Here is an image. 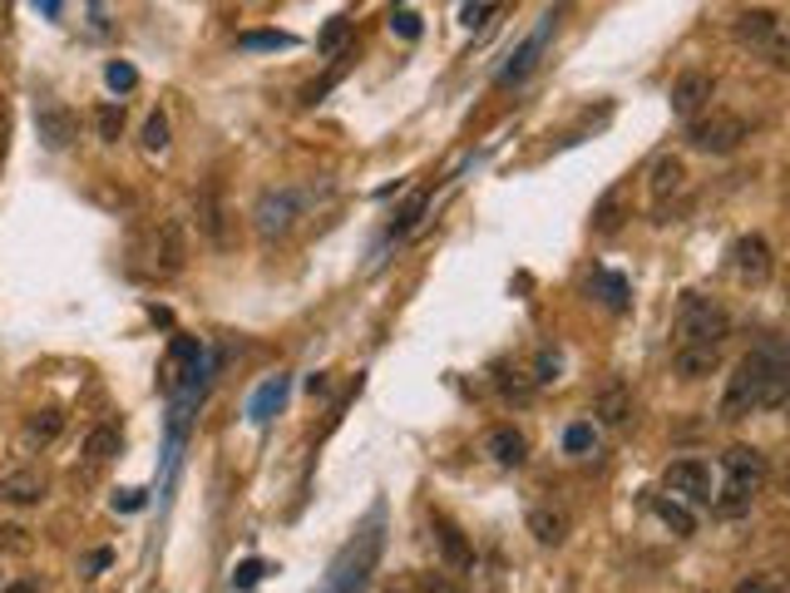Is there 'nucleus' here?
I'll return each mask as SVG.
<instances>
[{"mask_svg": "<svg viewBox=\"0 0 790 593\" xmlns=\"http://www.w3.org/2000/svg\"><path fill=\"white\" fill-rule=\"evenodd\" d=\"M603 292H608V307L613 312H622V307H628V287H622V277H608V272H603Z\"/></svg>", "mask_w": 790, "mask_h": 593, "instance_id": "473e14b6", "label": "nucleus"}, {"mask_svg": "<svg viewBox=\"0 0 790 593\" xmlns=\"http://www.w3.org/2000/svg\"><path fill=\"white\" fill-rule=\"evenodd\" d=\"M391 30H400V35H406V40H416V35H420V21H416V15H410V11H400V15H395V21H391Z\"/></svg>", "mask_w": 790, "mask_h": 593, "instance_id": "4c0bfd02", "label": "nucleus"}, {"mask_svg": "<svg viewBox=\"0 0 790 593\" xmlns=\"http://www.w3.org/2000/svg\"><path fill=\"white\" fill-rule=\"evenodd\" d=\"M420 593H465L455 579H445V573H420Z\"/></svg>", "mask_w": 790, "mask_h": 593, "instance_id": "72a5a7b5", "label": "nucleus"}, {"mask_svg": "<svg viewBox=\"0 0 790 593\" xmlns=\"http://www.w3.org/2000/svg\"><path fill=\"white\" fill-rule=\"evenodd\" d=\"M558 371H564V361H558L554 351H544V356H539V376L534 381H539V386H548V381H558Z\"/></svg>", "mask_w": 790, "mask_h": 593, "instance_id": "c9c22d12", "label": "nucleus"}, {"mask_svg": "<svg viewBox=\"0 0 790 593\" xmlns=\"http://www.w3.org/2000/svg\"><path fill=\"white\" fill-rule=\"evenodd\" d=\"M682 184H687V163L677 159V153H667V159L652 163V198H657V203H663L667 194H677Z\"/></svg>", "mask_w": 790, "mask_h": 593, "instance_id": "f3484780", "label": "nucleus"}, {"mask_svg": "<svg viewBox=\"0 0 790 593\" xmlns=\"http://www.w3.org/2000/svg\"><path fill=\"white\" fill-rule=\"evenodd\" d=\"M0 549H11V554H30V534H25L21 524H0Z\"/></svg>", "mask_w": 790, "mask_h": 593, "instance_id": "7c9ffc66", "label": "nucleus"}, {"mask_svg": "<svg viewBox=\"0 0 790 593\" xmlns=\"http://www.w3.org/2000/svg\"><path fill=\"white\" fill-rule=\"evenodd\" d=\"M0 593H40V589L30 579H21V583H0Z\"/></svg>", "mask_w": 790, "mask_h": 593, "instance_id": "a19ab883", "label": "nucleus"}, {"mask_svg": "<svg viewBox=\"0 0 790 593\" xmlns=\"http://www.w3.org/2000/svg\"><path fill=\"white\" fill-rule=\"evenodd\" d=\"M721 474H727V485L712 495V505H716V515L737 519L756 505V495L766 490L770 470H766V455H761L756 445H731V450L721 455Z\"/></svg>", "mask_w": 790, "mask_h": 593, "instance_id": "f03ea898", "label": "nucleus"}, {"mask_svg": "<svg viewBox=\"0 0 790 593\" xmlns=\"http://www.w3.org/2000/svg\"><path fill=\"white\" fill-rule=\"evenodd\" d=\"M731 30H737L741 45H751V50H766L770 65H786V35H780L776 11H741Z\"/></svg>", "mask_w": 790, "mask_h": 593, "instance_id": "423d86ee", "label": "nucleus"}, {"mask_svg": "<svg viewBox=\"0 0 790 593\" xmlns=\"http://www.w3.org/2000/svg\"><path fill=\"white\" fill-rule=\"evenodd\" d=\"M144 149H149V153L169 149V119H163V114H149V124H144Z\"/></svg>", "mask_w": 790, "mask_h": 593, "instance_id": "cd10ccee", "label": "nucleus"}, {"mask_svg": "<svg viewBox=\"0 0 790 593\" xmlns=\"http://www.w3.org/2000/svg\"><path fill=\"white\" fill-rule=\"evenodd\" d=\"M692 149L702 153H731L741 139H746V124L737 114H712V119H692V129H687Z\"/></svg>", "mask_w": 790, "mask_h": 593, "instance_id": "0eeeda50", "label": "nucleus"}, {"mask_svg": "<svg viewBox=\"0 0 790 593\" xmlns=\"http://www.w3.org/2000/svg\"><path fill=\"white\" fill-rule=\"evenodd\" d=\"M435 534H440V549H445V559L455 564V569H470V564H474V549L465 544V534H459V529L449 524L445 515H435Z\"/></svg>", "mask_w": 790, "mask_h": 593, "instance_id": "6ab92c4d", "label": "nucleus"}, {"mask_svg": "<svg viewBox=\"0 0 790 593\" xmlns=\"http://www.w3.org/2000/svg\"><path fill=\"white\" fill-rule=\"evenodd\" d=\"M346 35H351V21H342V15H336V21L326 25V30H321V40H317V45H321V50H326V54H332V50H342V40H346Z\"/></svg>", "mask_w": 790, "mask_h": 593, "instance_id": "2f4dec72", "label": "nucleus"}, {"mask_svg": "<svg viewBox=\"0 0 790 593\" xmlns=\"http://www.w3.org/2000/svg\"><path fill=\"white\" fill-rule=\"evenodd\" d=\"M104 79H109V89H134V85H139V70L124 65V60H114V65L104 70Z\"/></svg>", "mask_w": 790, "mask_h": 593, "instance_id": "c756f323", "label": "nucleus"}, {"mask_svg": "<svg viewBox=\"0 0 790 593\" xmlns=\"http://www.w3.org/2000/svg\"><path fill=\"white\" fill-rule=\"evenodd\" d=\"M5 144H11V99L0 89V159H5Z\"/></svg>", "mask_w": 790, "mask_h": 593, "instance_id": "e433bc0d", "label": "nucleus"}, {"mask_svg": "<svg viewBox=\"0 0 790 593\" xmlns=\"http://www.w3.org/2000/svg\"><path fill=\"white\" fill-rule=\"evenodd\" d=\"M114 455H119V431L114 425H95V431L85 435V460L104 465V460H114Z\"/></svg>", "mask_w": 790, "mask_h": 593, "instance_id": "4be33fe9", "label": "nucleus"}, {"mask_svg": "<svg viewBox=\"0 0 790 593\" xmlns=\"http://www.w3.org/2000/svg\"><path fill=\"white\" fill-rule=\"evenodd\" d=\"M35 129H40L45 149H70V144L79 139V119L70 114L64 104H40V114H35Z\"/></svg>", "mask_w": 790, "mask_h": 593, "instance_id": "1a4fd4ad", "label": "nucleus"}, {"mask_svg": "<svg viewBox=\"0 0 790 593\" xmlns=\"http://www.w3.org/2000/svg\"><path fill=\"white\" fill-rule=\"evenodd\" d=\"M499 391H504V396H514V400H529V386L519 381V371H514V381L499 371Z\"/></svg>", "mask_w": 790, "mask_h": 593, "instance_id": "58836bf2", "label": "nucleus"}, {"mask_svg": "<svg viewBox=\"0 0 790 593\" xmlns=\"http://www.w3.org/2000/svg\"><path fill=\"white\" fill-rule=\"evenodd\" d=\"M484 450H490L494 465H504V470H519V465L529 460V441H523V431H514V425H494V431L484 435Z\"/></svg>", "mask_w": 790, "mask_h": 593, "instance_id": "9b49d317", "label": "nucleus"}, {"mask_svg": "<svg viewBox=\"0 0 790 593\" xmlns=\"http://www.w3.org/2000/svg\"><path fill=\"white\" fill-rule=\"evenodd\" d=\"M672 367L682 381H702L716 371V351H706V346H677L672 351Z\"/></svg>", "mask_w": 790, "mask_h": 593, "instance_id": "dca6fc26", "label": "nucleus"}, {"mask_svg": "<svg viewBox=\"0 0 790 593\" xmlns=\"http://www.w3.org/2000/svg\"><path fill=\"white\" fill-rule=\"evenodd\" d=\"M95 124H99V139L119 144V134H124V104H99Z\"/></svg>", "mask_w": 790, "mask_h": 593, "instance_id": "a878e982", "label": "nucleus"}, {"mask_svg": "<svg viewBox=\"0 0 790 593\" xmlns=\"http://www.w3.org/2000/svg\"><path fill=\"white\" fill-rule=\"evenodd\" d=\"M652 509H657V519H663L667 529H677L682 540H687V534H696V519L687 515V509L677 505V499H652Z\"/></svg>", "mask_w": 790, "mask_h": 593, "instance_id": "5701e85b", "label": "nucleus"}, {"mask_svg": "<svg viewBox=\"0 0 790 593\" xmlns=\"http://www.w3.org/2000/svg\"><path fill=\"white\" fill-rule=\"evenodd\" d=\"M731 258H737V272H741V282H766L770 277V268H776V262H770V243L761 233H746L737 243V248H731Z\"/></svg>", "mask_w": 790, "mask_h": 593, "instance_id": "9d476101", "label": "nucleus"}, {"mask_svg": "<svg viewBox=\"0 0 790 593\" xmlns=\"http://www.w3.org/2000/svg\"><path fill=\"white\" fill-rule=\"evenodd\" d=\"M198 227H203V237L213 248H227V208H223L218 184H208L203 194H198Z\"/></svg>", "mask_w": 790, "mask_h": 593, "instance_id": "f8f14e48", "label": "nucleus"}, {"mask_svg": "<svg viewBox=\"0 0 790 593\" xmlns=\"http://www.w3.org/2000/svg\"><path fill=\"white\" fill-rule=\"evenodd\" d=\"M712 75L706 70H682L677 75V85H672V114L677 119H696L706 104H712Z\"/></svg>", "mask_w": 790, "mask_h": 593, "instance_id": "6e6552de", "label": "nucleus"}, {"mask_svg": "<svg viewBox=\"0 0 790 593\" xmlns=\"http://www.w3.org/2000/svg\"><path fill=\"white\" fill-rule=\"evenodd\" d=\"M257 579H262V564L252 559V564H243V569H237V579H233V583H237V589H252Z\"/></svg>", "mask_w": 790, "mask_h": 593, "instance_id": "ea45409f", "label": "nucleus"}, {"mask_svg": "<svg viewBox=\"0 0 790 593\" xmlns=\"http://www.w3.org/2000/svg\"><path fill=\"white\" fill-rule=\"evenodd\" d=\"M593 445H598V431H593V425H588V421L568 425V435H564V450H568V455H588V450H593Z\"/></svg>", "mask_w": 790, "mask_h": 593, "instance_id": "bb28decb", "label": "nucleus"}, {"mask_svg": "<svg viewBox=\"0 0 790 593\" xmlns=\"http://www.w3.org/2000/svg\"><path fill=\"white\" fill-rule=\"evenodd\" d=\"M60 431H64V410H54V406L35 410L30 421H25V441H30V445H50Z\"/></svg>", "mask_w": 790, "mask_h": 593, "instance_id": "aec40b11", "label": "nucleus"}, {"mask_svg": "<svg viewBox=\"0 0 790 593\" xmlns=\"http://www.w3.org/2000/svg\"><path fill=\"white\" fill-rule=\"evenodd\" d=\"M425 203H430V198H425V194H416V198H410V203H406V208H400V218H395V223H391V237H400V233H410V227H416V223H420V213H425Z\"/></svg>", "mask_w": 790, "mask_h": 593, "instance_id": "c85d7f7f", "label": "nucleus"}, {"mask_svg": "<svg viewBox=\"0 0 790 593\" xmlns=\"http://www.w3.org/2000/svg\"><path fill=\"white\" fill-rule=\"evenodd\" d=\"M663 485H667V495H677V499H687V505H712V465L706 460H672L663 470Z\"/></svg>", "mask_w": 790, "mask_h": 593, "instance_id": "39448f33", "label": "nucleus"}, {"mask_svg": "<svg viewBox=\"0 0 790 593\" xmlns=\"http://www.w3.org/2000/svg\"><path fill=\"white\" fill-rule=\"evenodd\" d=\"M737 593H780V583L766 579V573H751V579L737 583Z\"/></svg>", "mask_w": 790, "mask_h": 593, "instance_id": "f704fd0d", "label": "nucleus"}, {"mask_svg": "<svg viewBox=\"0 0 790 593\" xmlns=\"http://www.w3.org/2000/svg\"><path fill=\"white\" fill-rule=\"evenodd\" d=\"M252 218H257V233L268 237V243L272 237H287L301 218V194L297 188H268V194L257 198Z\"/></svg>", "mask_w": 790, "mask_h": 593, "instance_id": "20e7f679", "label": "nucleus"}, {"mask_svg": "<svg viewBox=\"0 0 790 593\" xmlns=\"http://www.w3.org/2000/svg\"><path fill=\"white\" fill-rule=\"evenodd\" d=\"M237 45L243 50H292V35H282V30H247V35H237Z\"/></svg>", "mask_w": 790, "mask_h": 593, "instance_id": "393cba45", "label": "nucleus"}, {"mask_svg": "<svg viewBox=\"0 0 790 593\" xmlns=\"http://www.w3.org/2000/svg\"><path fill=\"white\" fill-rule=\"evenodd\" d=\"M183 258H188V248H183V227L163 223L159 237H153V272L173 277V272H183Z\"/></svg>", "mask_w": 790, "mask_h": 593, "instance_id": "ddd939ff", "label": "nucleus"}, {"mask_svg": "<svg viewBox=\"0 0 790 593\" xmlns=\"http://www.w3.org/2000/svg\"><path fill=\"white\" fill-rule=\"evenodd\" d=\"M548 30H554V15H548V21H544V30H539V35H534V40H523V50H519V54H514V65H509V70H504V75H499V79H504V85H514V79H523V75H529V70H534V54H539V50H544V40H548Z\"/></svg>", "mask_w": 790, "mask_h": 593, "instance_id": "412c9836", "label": "nucleus"}, {"mask_svg": "<svg viewBox=\"0 0 790 593\" xmlns=\"http://www.w3.org/2000/svg\"><path fill=\"white\" fill-rule=\"evenodd\" d=\"M529 534H534L539 544H564L568 540V515L554 505H534L529 509Z\"/></svg>", "mask_w": 790, "mask_h": 593, "instance_id": "2eb2a0df", "label": "nucleus"}, {"mask_svg": "<svg viewBox=\"0 0 790 593\" xmlns=\"http://www.w3.org/2000/svg\"><path fill=\"white\" fill-rule=\"evenodd\" d=\"M598 416H603V425H622L632 416V396L622 381H608V386L598 391Z\"/></svg>", "mask_w": 790, "mask_h": 593, "instance_id": "a211bd4d", "label": "nucleus"}, {"mask_svg": "<svg viewBox=\"0 0 790 593\" xmlns=\"http://www.w3.org/2000/svg\"><path fill=\"white\" fill-rule=\"evenodd\" d=\"M790 391V361L776 342L756 346L737 361L727 381V396H721V421H741L751 410H780Z\"/></svg>", "mask_w": 790, "mask_h": 593, "instance_id": "f257e3e1", "label": "nucleus"}, {"mask_svg": "<svg viewBox=\"0 0 790 593\" xmlns=\"http://www.w3.org/2000/svg\"><path fill=\"white\" fill-rule=\"evenodd\" d=\"M391 593H395V589H391Z\"/></svg>", "mask_w": 790, "mask_h": 593, "instance_id": "79ce46f5", "label": "nucleus"}, {"mask_svg": "<svg viewBox=\"0 0 790 593\" xmlns=\"http://www.w3.org/2000/svg\"><path fill=\"white\" fill-rule=\"evenodd\" d=\"M618 223H622V194L613 188V194H603V203L593 208V227H598V233H618Z\"/></svg>", "mask_w": 790, "mask_h": 593, "instance_id": "b1692460", "label": "nucleus"}, {"mask_svg": "<svg viewBox=\"0 0 790 593\" xmlns=\"http://www.w3.org/2000/svg\"><path fill=\"white\" fill-rule=\"evenodd\" d=\"M677 346H706V351H721V342L731 336V317L721 302L702 297V292H687L682 302H677Z\"/></svg>", "mask_w": 790, "mask_h": 593, "instance_id": "7ed1b4c3", "label": "nucleus"}, {"mask_svg": "<svg viewBox=\"0 0 790 593\" xmlns=\"http://www.w3.org/2000/svg\"><path fill=\"white\" fill-rule=\"evenodd\" d=\"M0 499L5 505H40L45 499V474L40 470H15L0 480Z\"/></svg>", "mask_w": 790, "mask_h": 593, "instance_id": "4468645a", "label": "nucleus"}]
</instances>
